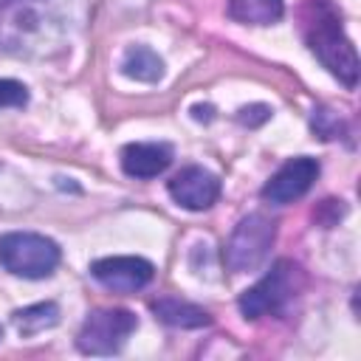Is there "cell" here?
Here are the masks:
<instances>
[{"label":"cell","mask_w":361,"mask_h":361,"mask_svg":"<svg viewBox=\"0 0 361 361\" xmlns=\"http://www.w3.org/2000/svg\"><path fill=\"white\" fill-rule=\"evenodd\" d=\"M17 3H31V0H0V8H8V6H17Z\"/></svg>","instance_id":"cell-18"},{"label":"cell","mask_w":361,"mask_h":361,"mask_svg":"<svg viewBox=\"0 0 361 361\" xmlns=\"http://www.w3.org/2000/svg\"><path fill=\"white\" fill-rule=\"evenodd\" d=\"M319 178V161L310 155H299L285 161L271 180L262 186V200L274 203V206H288L293 200H299L302 195H307V189L313 186V180Z\"/></svg>","instance_id":"cell-6"},{"label":"cell","mask_w":361,"mask_h":361,"mask_svg":"<svg viewBox=\"0 0 361 361\" xmlns=\"http://www.w3.org/2000/svg\"><path fill=\"white\" fill-rule=\"evenodd\" d=\"M28 90L17 79H0V107H25Z\"/></svg>","instance_id":"cell-15"},{"label":"cell","mask_w":361,"mask_h":361,"mask_svg":"<svg viewBox=\"0 0 361 361\" xmlns=\"http://www.w3.org/2000/svg\"><path fill=\"white\" fill-rule=\"evenodd\" d=\"M228 17L243 25H271L279 23L285 14L282 0H228Z\"/></svg>","instance_id":"cell-12"},{"label":"cell","mask_w":361,"mask_h":361,"mask_svg":"<svg viewBox=\"0 0 361 361\" xmlns=\"http://www.w3.org/2000/svg\"><path fill=\"white\" fill-rule=\"evenodd\" d=\"M271 118V107L268 104H251V107H243L237 113V121L245 124V127H259Z\"/></svg>","instance_id":"cell-16"},{"label":"cell","mask_w":361,"mask_h":361,"mask_svg":"<svg viewBox=\"0 0 361 361\" xmlns=\"http://www.w3.org/2000/svg\"><path fill=\"white\" fill-rule=\"evenodd\" d=\"M192 116H195V118H206V121H209V118H212V107H200V104H195V107H192Z\"/></svg>","instance_id":"cell-17"},{"label":"cell","mask_w":361,"mask_h":361,"mask_svg":"<svg viewBox=\"0 0 361 361\" xmlns=\"http://www.w3.org/2000/svg\"><path fill=\"white\" fill-rule=\"evenodd\" d=\"M276 240V223L271 217H265L262 212H251L245 214L231 237L223 245V262L228 271L243 274V271H254L265 262L271 245Z\"/></svg>","instance_id":"cell-4"},{"label":"cell","mask_w":361,"mask_h":361,"mask_svg":"<svg viewBox=\"0 0 361 361\" xmlns=\"http://www.w3.org/2000/svg\"><path fill=\"white\" fill-rule=\"evenodd\" d=\"M90 274L113 293H135L152 282L155 268L144 257H104L90 265Z\"/></svg>","instance_id":"cell-7"},{"label":"cell","mask_w":361,"mask_h":361,"mask_svg":"<svg viewBox=\"0 0 361 361\" xmlns=\"http://www.w3.org/2000/svg\"><path fill=\"white\" fill-rule=\"evenodd\" d=\"M11 322L17 327V333L23 338H31L42 330H51L59 322V307L54 302H39V305H28L11 313Z\"/></svg>","instance_id":"cell-13"},{"label":"cell","mask_w":361,"mask_h":361,"mask_svg":"<svg viewBox=\"0 0 361 361\" xmlns=\"http://www.w3.org/2000/svg\"><path fill=\"white\" fill-rule=\"evenodd\" d=\"M169 164H172V147L164 141H135L121 149L124 175L138 178V180L158 178L161 172H166Z\"/></svg>","instance_id":"cell-9"},{"label":"cell","mask_w":361,"mask_h":361,"mask_svg":"<svg viewBox=\"0 0 361 361\" xmlns=\"http://www.w3.org/2000/svg\"><path fill=\"white\" fill-rule=\"evenodd\" d=\"M121 73L135 82H158L164 76V59L149 45H130L121 54Z\"/></svg>","instance_id":"cell-11"},{"label":"cell","mask_w":361,"mask_h":361,"mask_svg":"<svg viewBox=\"0 0 361 361\" xmlns=\"http://www.w3.org/2000/svg\"><path fill=\"white\" fill-rule=\"evenodd\" d=\"M310 127H313V133L322 135V138H338V133H344V124L338 121V116L330 113V110H324V107L313 110Z\"/></svg>","instance_id":"cell-14"},{"label":"cell","mask_w":361,"mask_h":361,"mask_svg":"<svg viewBox=\"0 0 361 361\" xmlns=\"http://www.w3.org/2000/svg\"><path fill=\"white\" fill-rule=\"evenodd\" d=\"M0 338H3V327H0Z\"/></svg>","instance_id":"cell-19"},{"label":"cell","mask_w":361,"mask_h":361,"mask_svg":"<svg viewBox=\"0 0 361 361\" xmlns=\"http://www.w3.org/2000/svg\"><path fill=\"white\" fill-rule=\"evenodd\" d=\"M299 28L302 39L307 42L310 54L344 85L355 87L358 85V54L350 37L344 34L341 11L336 8L333 0H305L299 8Z\"/></svg>","instance_id":"cell-1"},{"label":"cell","mask_w":361,"mask_h":361,"mask_svg":"<svg viewBox=\"0 0 361 361\" xmlns=\"http://www.w3.org/2000/svg\"><path fill=\"white\" fill-rule=\"evenodd\" d=\"M149 307H152V313H155V316H158L164 324H169V327L195 330V327H206V324H212L209 310H203L200 305L183 302V299L164 296V299H155Z\"/></svg>","instance_id":"cell-10"},{"label":"cell","mask_w":361,"mask_h":361,"mask_svg":"<svg viewBox=\"0 0 361 361\" xmlns=\"http://www.w3.org/2000/svg\"><path fill=\"white\" fill-rule=\"evenodd\" d=\"M305 285V274L293 259H276L271 265V271L254 282L248 290H243L240 296V313L245 319H262V316H279L293 296L302 290Z\"/></svg>","instance_id":"cell-2"},{"label":"cell","mask_w":361,"mask_h":361,"mask_svg":"<svg viewBox=\"0 0 361 361\" xmlns=\"http://www.w3.org/2000/svg\"><path fill=\"white\" fill-rule=\"evenodd\" d=\"M166 192L178 206H183L189 212H203V209L217 203L220 178L203 166H183L180 172H175L169 178Z\"/></svg>","instance_id":"cell-8"},{"label":"cell","mask_w":361,"mask_h":361,"mask_svg":"<svg viewBox=\"0 0 361 361\" xmlns=\"http://www.w3.org/2000/svg\"><path fill=\"white\" fill-rule=\"evenodd\" d=\"M62 259L59 245L34 231H8L0 237V265L23 279H45Z\"/></svg>","instance_id":"cell-3"},{"label":"cell","mask_w":361,"mask_h":361,"mask_svg":"<svg viewBox=\"0 0 361 361\" xmlns=\"http://www.w3.org/2000/svg\"><path fill=\"white\" fill-rule=\"evenodd\" d=\"M135 327H138V319L133 310L96 307L82 322L79 336H76V347L85 355H116L127 344V338Z\"/></svg>","instance_id":"cell-5"}]
</instances>
